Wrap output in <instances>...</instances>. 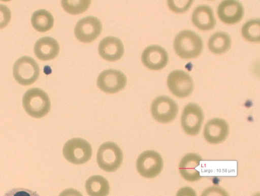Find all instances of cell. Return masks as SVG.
<instances>
[{
	"instance_id": "4",
	"label": "cell",
	"mask_w": 260,
	"mask_h": 196,
	"mask_svg": "<svg viewBox=\"0 0 260 196\" xmlns=\"http://www.w3.org/2000/svg\"><path fill=\"white\" fill-rule=\"evenodd\" d=\"M13 73L18 83L25 86L29 85L38 79L40 68L32 58L24 56L17 59L14 63Z\"/></svg>"
},
{
	"instance_id": "26",
	"label": "cell",
	"mask_w": 260,
	"mask_h": 196,
	"mask_svg": "<svg viewBox=\"0 0 260 196\" xmlns=\"http://www.w3.org/2000/svg\"><path fill=\"white\" fill-rule=\"evenodd\" d=\"M11 17L10 9L6 5L0 4V28L7 25L10 21Z\"/></svg>"
},
{
	"instance_id": "10",
	"label": "cell",
	"mask_w": 260,
	"mask_h": 196,
	"mask_svg": "<svg viewBox=\"0 0 260 196\" xmlns=\"http://www.w3.org/2000/svg\"><path fill=\"white\" fill-rule=\"evenodd\" d=\"M125 75L119 70L109 69L102 72L98 76L97 85L102 91L114 93L121 90L126 84Z\"/></svg>"
},
{
	"instance_id": "1",
	"label": "cell",
	"mask_w": 260,
	"mask_h": 196,
	"mask_svg": "<svg viewBox=\"0 0 260 196\" xmlns=\"http://www.w3.org/2000/svg\"><path fill=\"white\" fill-rule=\"evenodd\" d=\"M203 46L201 38L189 30H184L179 32L174 42L175 52L184 59L197 57L201 53Z\"/></svg>"
},
{
	"instance_id": "7",
	"label": "cell",
	"mask_w": 260,
	"mask_h": 196,
	"mask_svg": "<svg viewBox=\"0 0 260 196\" xmlns=\"http://www.w3.org/2000/svg\"><path fill=\"white\" fill-rule=\"evenodd\" d=\"M178 107L176 103L167 96L156 97L152 103L151 112L153 118L158 122L168 123L176 117Z\"/></svg>"
},
{
	"instance_id": "16",
	"label": "cell",
	"mask_w": 260,
	"mask_h": 196,
	"mask_svg": "<svg viewBox=\"0 0 260 196\" xmlns=\"http://www.w3.org/2000/svg\"><path fill=\"white\" fill-rule=\"evenodd\" d=\"M201 160L202 157L196 153H190L184 155L179 165V170L182 177L190 182L199 180L201 177L196 168L200 165Z\"/></svg>"
},
{
	"instance_id": "17",
	"label": "cell",
	"mask_w": 260,
	"mask_h": 196,
	"mask_svg": "<svg viewBox=\"0 0 260 196\" xmlns=\"http://www.w3.org/2000/svg\"><path fill=\"white\" fill-rule=\"evenodd\" d=\"M59 46L54 38L45 37L39 39L34 46V53L40 60H49L54 58L58 54Z\"/></svg>"
},
{
	"instance_id": "24",
	"label": "cell",
	"mask_w": 260,
	"mask_h": 196,
	"mask_svg": "<svg viewBox=\"0 0 260 196\" xmlns=\"http://www.w3.org/2000/svg\"><path fill=\"white\" fill-rule=\"evenodd\" d=\"M179 5L176 1H168L170 8L174 12L180 13L185 11L190 6L192 1H178Z\"/></svg>"
},
{
	"instance_id": "13",
	"label": "cell",
	"mask_w": 260,
	"mask_h": 196,
	"mask_svg": "<svg viewBox=\"0 0 260 196\" xmlns=\"http://www.w3.org/2000/svg\"><path fill=\"white\" fill-rule=\"evenodd\" d=\"M141 59L143 63L149 69L159 70L164 68L168 61L166 51L158 45H151L143 51Z\"/></svg>"
},
{
	"instance_id": "21",
	"label": "cell",
	"mask_w": 260,
	"mask_h": 196,
	"mask_svg": "<svg viewBox=\"0 0 260 196\" xmlns=\"http://www.w3.org/2000/svg\"><path fill=\"white\" fill-rule=\"evenodd\" d=\"M31 21L36 30L40 32H45L52 27L54 18L50 12L44 9H40L33 13Z\"/></svg>"
},
{
	"instance_id": "29",
	"label": "cell",
	"mask_w": 260,
	"mask_h": 196,
	"mask_svg": "<svg viewBox=\"0 0 260 196\" xmlns=\"http://www.w3.org/2000/svg\"><path fill=\"white\" fill-rule=\"evenodd\" d=\"M59 196H83L78 190L73 188H68L63 190Z\"/></svg>"
},
{
	"instance_id": "2",
	"label": "cell",
	"mask_w": 260,
	"mask_h": 196,
	"mask_svg": "<svg viewBox=\"0 0 260 196\" xmlns=\"http://www.w3.org/2000/svg\"><path fill=\"white\" fill-rule=\"evenodd\" d=\"M22 105L29 115L40 118L49 112L51 104L49 96L45 91L38 88H33L24 93Z\"/></svg>"
},
{
	"instance_id": "14",
	"label": "cell",
	"mask_w": 260,
	"mask_h": 196,
	"mask_svg": "<svg viewBox=\"0 0 260 196\" xmlns=\"http://www.w3.org/2000/svg\"><path fill=\"white\" fill-rule=\"evenodd\" d=\"M217 13L220 19L228 24H234L243 17L244 9L237 1H223L218 6Z\"/></svg>"
},
{
	"instance_id": "27",
	"label": "cell",
	"mask_w": 260,
	"mask_h": 196,
	"mask_svg": "<svg viewBox=\"0 0 260 196\" xmlns=\"http://www.w3.org/2000/svg\"><path fill=\"white\" fill-rule=\"evenodd\" d=\"M201 196H229V195L223 188L213 186L205 190Z\"/></svg>"
},
{
	"instance_id": "19",
	"label": "cell",
	"mask_w": 260,
	"mask_h": 196,
	"mask_svg": "<svg viewBox=\"0 0 260 196\" xmlns=\"http://www.w3.org/2000/svg\"><path fill=\"white\" fill-rule=\"evenodd\" d=\"M85 189L89 196H107L110 191V186L103 177L93 175L86 180Z\"/></svg>"
},
{
	"instance_id": "18",
	"label": "cell",
	"mask_w": 260,
	"mask_h": 196,
	"mask_svg": "<svg viewBox=\"0 0 260 196\" xmlns=\"http://www.w3.org/2000/svg\"><path fill=\"white\" fill-rule=\"evenodd\" d=\"M192 21L196 26L203 30L212 29L216 24L212 9L206 5H201L196 8L192 13Z\"/></svg>"
},
{
	"instance_id": "20",
	"label": "cell",
	"mask_w": 260,
	"mask_h": 196,
	"mask_svg": "<svg viewBox=\"0 0 260 196\" xmlns=\"http://www.w3.org/2000/svg\"><path fill=\"white\" fill-rule=\"evenodd\" d=\"M231 40L230 36L225 32H217L210 38L208 48L213 53L216 54L223 53L231 47Z\"/></svg>"
},
{
	"instance_id": "8",
	"label": "cell",
	"mask_w": 260,
	"mask_h": 196,
	"mask_svg": "<svg viewBox=\"0 0 260 196\" xmlns=\"http://www.w3.org/2000/svg\"><path fill=\"white\" fill-rule=\"evenodd\" d=\"M167 84L171 92L178 97L188 96L193 89L191 77L182 70H174L171 72L168 77Z\"/></svg>"
},
{
	"instance_id": "23",
	"label": "cell",
	"mask_w": 260,
	"mask_h": 196,
	"mask_svg": "<svg viewBox=\"0 0 260 196\" xmlns=\"http://www.w3.org/2000/svg\"><path fill=\"white\" fill-rule=\"evenodd\" d=\"M64 10L71 14H78L86 11L89 6L90 1H61Z\"/></svg>"
},
{
	"instance_id": "9",
	"label": "cell",
	"mask_w": 260,
	"mask_h": 196,
	"mask_svg": "<svg viewBox=\"0 0 260 196\" xmlns=\"http://www.w3.org/2000/svg\"><path fill=\"white\" fill-rule=\"evenodd\" d=\"M204 114L201 107L194 103H189L184 108L181 116V125L188 135H197L201 128Z\"/></svg>"
},
{
	"instance_id": "5",
	"label": "cell",
	"mask_w": 260,
	"mask_h": 196,
	"mask_svg": "<svg viewBox=\"0 0 260 196\" xmlns=\"http://www.w3.org/2000/svg\"><path fill=\"white\" fill-rule=\"evenodd\" d=\"M62 152L68 161L75 165H80L90 159L92 149L86 140L81 138H73L65 143Z\"/></svg>"
},
{
	"instance_id": "28",
	"label": "cell",
	"mask_w": 260,
	"mask_h": 196,
	"mask_svg": "<svg viewBox=\"0 0 260 196\" xmlns=\"http://www.w3.org/2000/svg\"><path fill=\"white\" fill-rule=\"evenodd\" d=\"M176 196H197V194L191 187H184L178 191Z\"/></svg>"
},
{
	"instance_id": "25",
	"label": "cell",
	"mask_w": 260,
	"mask_h": 196,
	"mask_svg": "<svg viewBox=\"0 0 260 196\" xmlns=\"http://www.w3.org/2000/svg\"><path fill=\"white\" fill-rule=\"evenodd\" d=\"M4 196H40L36 191L23 188H13L7 191Z\"/></svg>"
},
{
	"instance_id": "11",
	"label": "cell",
	"mask_w": 260,
	"mask_h": 196,
	"mask_svg": "<svg viewBox=\"0 0 260 196\" xmlns=\"http://www.w3.org/2000/svg\"><path fill=\"white\" fill-rule=\"evenodd\" d=\"M102 25L101 21L93 16H88L80 20L74 32L77 39L83 43H90L101 34Z\"/></svg>"
},
{
	"instance_id": "22",
	"label": "cell",
	"mask_w": 260,
	"mask_h": 196,
	"mask_svg": "<svg viewBox=\"0 0 260 196\" xmlns=\"http://www.w3.org/2000/svg\"><path fill=\"white\" fill-rule=\"evenodd\" d=\"M243 37L247 41L259 42L260 25L259 19H252L247 21L242 28Z\"/></svg>"
},
{
	"instance_id": "6",
	"label": "cell",
	"mask_w": 260,
	"mask_h": 196,
	"mask_svg": "<svg viewBox=\"0 0 260 196\" xmlns=\"http://www.w3.org/2000/svg\"><path fill=\"white\" fill-rule=\"evenodd\" d=\"M136 166L141 175L145 178H153L161 172L163 167V160L157 152L147 150L139 155Z\"/></svg>"
},
{
	"instance_id": "12",
	"label": "cell",
	"mask_w": 260,
	"mask_h": 196,
	"mask_svg": "<svg viewBox=\"0 0 260 196\" xmlns=\"http://www.w3.org/2000/svg\"><path fill=\"white\" fill-rule=\"evenodd\" d=\"M229 133V126L227 122L223 119L215 118L206 124L204 136L208 142L216 144L224 141Z\"/></svg>"
},
{
	"instance_id": "15",
	"label": "cell",
	"mask_w": 260,
	"mask_h": 196,
	"mask_svg": "<svg viewBox=\"0 0 260 196\" xmlns=\"http://www.w3.org/2000/svg\"><path fill=\"white\" fill-rule=\"evenodd\" d=\"M98 51L104 59L113 61L119 59L123 55L124 47L120 39L114 37H108L100 43Z\"/></svg>"
},
{
	"instance_id": "3",
	"label": "cell",
	"mask_w": 260,
	"mask_h": 196,
	"mask_svg": "<svg viewBox=\"0 0 260 196\" xmlns=\"http://www.w3.org/2000/svg\"><path fill=\"white\" fill-rule=\"evenodd\" d=\"M123 159L121 149L115 143L106 142L101 145L97 153V162L103 170L111 172L117 170Z\"/></svg>"
}]
</instances>
